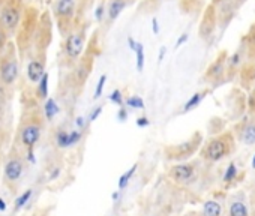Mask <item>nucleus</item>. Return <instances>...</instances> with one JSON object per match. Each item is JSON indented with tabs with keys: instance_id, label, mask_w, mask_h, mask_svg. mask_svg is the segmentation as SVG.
<instances>
[{
	"instance_id": "28",
	"label": "nucleus",
	"mask_w": 255,
	"mask_h": 216,
	"mask_svg": "<svg viewBox=\"0 0 255 216\" xmlns=\"http://www.w3.org/2000/svg\"><path fill=\"white\" fill-rule=\"evenodd\" d=\"M102 105H99V107H95L93 108V111L90 113V117H89V122H95L99 116H101V113H102Z\"/></svg>"
},
{
	"instance_id": "17",
	"label": "nucleus",
	"mask_w": 255,
	"mask_h": 216,
	"mask_svg": "<svg viewBox=\"0 0 255 216\" xmlns=\"http://www.w3.org/2000/svg\"><path fill=\"white\" fill-rule=\"evenodd\" d=\"M44 110H45V117L48 120H53L54 116L59 113V105L56 104V101L53 98H50V99L45 101V108Z\"/></svg>"
},
{
	"instance_id": "10",
	"label": "nucleus",
	"mask_w": 255,
	"mask_h": 216,
	"mask_svg": "<svg viewBox=\"0 0 255 216\" xmlns=\"http://www.w3.org/2000/svg\"><path fill=\"white\" fill-rule=\"evenodd\" d=\"M26 74H27V78H29L30 83L38 84L41 77L45 74V62H44V59H39V57L32 59L29 62V65H27Z\"/></svg>"
},
{
	"instance_id": "19",
	"label": "nucleus",
	"mask_w": 255,
	"mask_h": 216,
	"mask_svg": "<svg viewBox=\"0 0 255 216\" xmlns=\"http://www.w3.org/2000/svg\"><path fill=\"white\" fill-rule=\"evenodd\" d=\"M228 216H249V213H248L246 206L242 201H236L231 204Z\"/></svg>"
},
{
	"instance_id": "1",
	"label": "nucleus",
	"mask_w": 255,
	"mask_h": 216,
	"mask_svg": "<svg viewBox=\"0 0 255 216\" xmlns=\"http://www.w3.org/2000/svg\"><path fill=\"white\" fill-rule=\"evenodd\" d=\"M42 132V120L41 114L33 111L27 114L20 126V141L24 146L26 150H33L35 146L38 144Z\"/></svg>"
},
{
	"instance_id": "32",
	"label": "nucleus",
	"mask_w": 255,
	"mask_h": 216,
	"mask_svg": "<svg viewBox=\"0 0 255 216\" xmlns=\"http://www.w3.org/2000/svg\"><path fill=\"white\" fill-rule=\"evenodd\" d=\"M117 119L120 120V122H126L128 120V111H126V108H120L119 110V113H117Z\"/></svg>"
},
{
	"instance_id": "36",
	"label": "nucleus",
	"mask_w": 255,
	"mask_h": 216,
	"mask_svg": "<svg viewBox=\"0 0 255 216\" xmlns=\"http://www.w3.org/2000/svg\"><path fill=\"white\" fill-rule=\"evenodd\" d=\"M75 123H77V126L81 129V128H84V125H86V123H84V117H77V120H75Z\"/></svg>"
},
{
	"instance_id": "4",
	"label": "nucleus",
	"mask_w": 255,
	"mask_h": 216,
	"mask_svg": "<svg viewBox=\"0 0 255 216\" xmlns=\"http://www.w3.org/2000/svg\"><path fill=\"white\" fill-rule=\"evenodd\" d=\"M77 12V0H57L54 6V15L59 21L60 32L68 33Z\"/></svg>"
},
{
	"instance_id": "16",
	"label": "nucleus",
	"mask_w": 255,
	"mask_h": 216,
	"mask_svg": "<svg viewBox=\"0 0 255 216\" xmlns=\"http://www.w3.org/2000/svg\"><path fill=\"white\" fill-rule=\"evenodd\" d=\"M135 59H137V71L141 72L144 68V62H146V56H144V47L141 42H137V48H135Z\"/></svg>"
},
{
	"instance_id": "37",
	"label": "nucleus",
	"mask_w": 255,
	"mask_h": 216,
	"mask_svg": "<svg viewBox=\"0 0 255 216\" xmlns=\"http://www.w3.org/2000/svg\"><path fill=\"white\" fill-rule=\"evenodd\" d=\"M128 45H129V48H131L132 51H135V48H137V41H134L132 38H128Z\"/></svg>"
},
{
	"instance_id": "42",
	"label": "nucleus",
	"mask_w": 255,
	"mask_h": 216,
	"mask_svg": "<svg viewBox=\"0 0 255 216\" xmlns=\"http://www.w3.org/2000/svg\"><path fill=\"white\" fill-rule=\"evenodd\" d=\"M188 216H195V215H188Z\"/></svg>"
},
{
	"instance_id": "30",
	"label": "nucleus",
	"mask_w": 255,
	"mask_h": 216,
	"mask_svg": "<svg viewBox=\"0 0 255 216\" xmlns=\"http://www.w3.org/2000/svg\"><path fill=\"white\" fill-rule=\"evenodd\" d=\"M209 72L213 74V75H219V74L222 72V62H216V63L210 68Z\"/></svg>"
},
{
	"instance_id": "5",
	"label": "nucleus",
	"mask_w": 255,
	"mask_h": 216,
	"mask_svg": "<svg viewBox=\"0 0 255 216\" xmlns=\"http://www.w3.org/2000/svg\"><path fill=\"white\" fill-rule=\"evenodd\" d=\"M20 17H21V11H20L18 5L12 0L11 3H8L2 9V14H0V24L3 26V29L8 33L14 32L17 26L20 24Z\"/></svg>"
},
{
	"instance_id": "43",
	"label": "nucleus",
	"mask_w": 255,
	"mask_h": 216,
	"mask_svg": "<svg viewBox=\"0 0 255 216\" xmlns=\"http://www.w3.org/2000/svg\"><path fill=\"white\" fill-rule=\"evenodd\" d=\"M254 93H255V92H254Z\"/></svg>"
},
{
	"instance_id": "31",
	"label": "nucleus",
	"mask_w": 255,
	"mask_h": 216,
	"mask_svg": "<svg viewBox=\"0 0 255 216\" xmlns=\"http://www.w3.org/2000/svg\"><path fill=\"white\" fill-rule=\"evenodd\" d=\"M60 173H62V168H59V167H56L51 173H50V176H48V180H56L59 176H60Z\"/></svg>"
},
{
	"instance_id": "39",
	"label": "nucleus",
	"mask_w": 255,
	"mask_h": 216,
	"mask_svg": "<svg viewBox=\"0 0 255 216\" xmlns=\"http://www.w3.org/2000/svg\"><path fill=\"white\" fill-rule=\"evenodd\" d=\"M5 210H6V203L2 197H0V212H5Z\"/></svg>"
},
{
	"instance_id": "18",
	"label": "nucleus",
	"mask_w": 255,
	"mask_h": 216,
	"mask_svg": "<svg viewBox=\"0 0 255 216\" xmlns=\"http://www.w3.org/2000/svg\"><path fill=\"white\" fill-rule=\"evenodd\" d=\"M204 95H206V92H201V93H195V95H192V96L189 98V101L185 104L183 111H191V110H194L195 107L200 105V102L203 101Z\"/></svg>"
},
{
	"instance_id": "9",
	"label": "nucleus",
	"mask_w": 255,
	"mask_h": 216,
	"mask_svg": "<svg viewBox=\"0 0 255 216\" xmlns=\"http://www.w3.org/2000/svg\"><path fill=\"white\" fill-rule=\"evenodd\" d=\"M168 176L171 180H174L176 183H188L194 179L195 176V165L194 164H179L171 167V170L168 171Z\"/></svg>"
},
{
	"instance_id": "35",
	"label": "nucleus",
	"mask_w": 255,
	"mask_h": 216,
	"mask_svg": "<svg viewBox=\"0 0 255 216\" xmlns=\"http://www.w3.org/2000/svg\"><path fill=\"white\" fill-rule=\"evenodd\" d=\"M186 41H188V33H183V35L177 39V42H176V48H179L180 45H183Z\"/></svg>"
},
{
	"instance_id": "11",
	"label": "nucleus",
	"mask_w": 255,
	"mask_h": 216,
	"mask_svg": "<svg viewBox=\"0 0 255 216\" xmlns=\"http://www.w3.org/2000/svg\"><path fill=\"white\" fill-rule=\"evenodd\" d=\"M125 6H126V0H111L108 5V9H107L108 20L110 21L117 20V17L123 12Z\"/></svg>"
},
{
	"instance_id": "12",
	"label": "nucleus",
	"mask_w": 255,
	"mask_h": 216,
	"mask_svg": "<svg viewBox=\"0 0 255 216\" xmlns=\"http://www.w3.org/2000/svg\"><path fill=\"white\" fill-rule=\"evenodd\" d=\"M222 207L218 201L209 200L203 206V216H221Z\"/></svg>"
},
{
	"instance_id": "27",
	"label": "nucleus",
	"mask_w": 255,
	"mask_h": 216,
	"mask_svg": "<svg viewBox=\"0 0 255 216\" xmlns=\"http://www.w3.org/2000/svg\"><path fill=\"white\" fill-rule=\"evenodd\" d=\"M68 135H69V146H75V144H78V143H80V140L83 138V134H81L78 129L68 132Z\"/></svg>"
},
{
	"instance_id": "21",
	"label": "nucleus",
	"mask_w": 255,
	"mask_h": 216,
	"mask_svg": "<svg viewBox=\"0 0 255 216\" xmlns=\"http://www.w3.org/2000/svg\"><path fill=\"white\" fill-rule=\"evenodd\" d=\"M125 104L129 108H137V110H144V101L141 99L140 96H131L125 101Z\"/></svg>"
},
{
	"instance_id": "29",
	"label": "nucleus",
	"mask_w": 255,
	"mask_h": 216,
	"mask_svg": "<svg viewBox=\"0 0 255 216\" xmlns=\"http://www.w3.org/2000/svg\"><path fill=\"white\" fill-rule=\"evenodd\" d=\"M149 125H150V122H149V119H147L146 116L137 119V126H138V128H146V126H149Z\"/></svg>"
},
{
	"instance_id": "15",
	"label": "nucleus",
	"mask_w": 255,
	"mask_h": 216,
	"mask_svg": "<svg viewBox=\"0 0 255 216\" xmlns=\"http://www.w3.org/2000/svg\"><path fill=\"white\" fill-rule=\"evenodd\" d=\"M137 168H138V164H134L128 171H125V173L119 177V189H120V191H123V189L128 186V185H129V182H131L132 176L135 174Z\"/></svg>"
},
{
	"instance_id": "34",
	"label": "nucleus",
	"mask_w": 255,
	"mask_h": 216,
	"mask_svg": "<svg viewBox=\"0 0 255 216\" xmlns=\"http://www.w3.org/2000/svg\"><path fill=\"white\" fill-rule=\"evenodd\" d=\"M102 15H104V5H99L96 8V11H95V17H96L98 21H101L102 20Z\"/></svg>"
},
{
	"instance_id": "24",
	"label": "nucleus",
	"mask_w": 255,
	"mask_h": 216,
	"mask_svg": "<svg viewBox=\"0 0 255 216\" xmlns=\"http://www.w3.org/2000/svg\"><path fill=\"white\" fill-rule=\"evenodd\" d=\"M105 83H107V75H101L99 77V81L96 84V89H95V93H93V99H99L102 96V92H104V87H105Z\"/></svg>"
},
{
	"instance_id": "13",
	"label": "nucleus",
	"mask_w": 255,
	"mask_h": 216,
	"mask_svg": "<svg viewBox=\"0 0 255 216\" xmlns=\"http://www.w3.org/2000/svg\"><path fill=\"white\" fill-rule=\"evenodd\" d=\"M240 137L245 144H248V146L255 144V123H248V125L243 128Z\"/></svg>"
},
{
	"instance_id": "20",
	"label": "nucleus",
	"mask_w": 255,
	"mask_h": 216,
	"mask_svg": "<svg viewBox=\"0 0 255 216\" xmlns=\"http://www.w3.org/2000/svg\"><path fill=\"white\" fill-rule=\"evenodd\" d=\"M32 195H33V189H27L20 197H17V200H15V210L23 209L27 203H29V200L32 198Z\"/></svg>"
},
{
	"instance_id": "38",
	"label": "nucleus",
	"mask_w": 255,
	"mask_h": 216,
	"mask_svg": "<svg viewBox=\"0 0 255 216\" xmlns=\"http://www.w3.org/2000/svg\"><path fill=\"white\" fill-rule=\"evenodd\" d=\"M165 47H162L161 48V51H159V57H158V62H159V63H161V62H162V59H164V56H165Z\"/></svg>"
},
{
	"instance_id": "25",
	"label": "nucleus",
	"mask_w": 255,
	"mask_h": 216,
	"mask_svg": "<svg viewBox=\"0 0 255 216\" xmlns=\"http://www.w3.org/2000/svg\"><path fill=\"white\" fill-rule=\"evenodd\" d=\"M6 45H8V32L3 29V26L0 24V54L5 51Z\"/></svg>"
},
{
	"instance_id": "8",
	"label": "nucleus",
	"mask_w": 255,
	"mask_h": 216,
	"mask_svg": "<svg viewBox=\"0 0 255 216\" xmlns=\"http://www.w3.org/2000/svg\"><path fill=\"white\" fill-rule=\"evenodd\" d=\"M201 141V137L200 135H195V138L189 140L188 143H183L180 146H174V147H168L165 152L170 159H182V158H188L189 155L197 150L198 147V143Z\"/></svg>"
},
{
	"instance_id": "33",
	"label": "nucleus",
	"mask_w": 255,
	"mask_h": 216,
	"mask_svg": "<svg viewBox=\"0 0 255 216\" xmlns=\"http://www.w3.org/2000/svg\"><path fill=\"white\" fill-rule=\"evenodd\" d=\"M152 32H153V35H158L159 33V23H158V18L156 17L152 18Z\"/></svg>"
},
{
	"instance_id": "40",
	"label": "nucleus",
	"mask_w": 255,
	"mask_h": 216,
	"mask_svg": "<svg viewBox=\"0 0 255 216\" xmlns=\"http://www.w3.org/2000/svg\"><path fill=\"white\" fill-rule=\"evenodd\" d=\"M120 197H122V192H114V194H113V197H111V198H113V201H117Z\"/></svg>"
},
{
	"instance_id": "6",
	"label": "nucleus",
	"mask_w": 255,
	"mask_h": 216,
	"mask_svg": "<svg viewBox=\"0 0 255 216\" xmlns=\"http://www.w3.org/2000/svg\"><path fill=\"white\" fill-rule=\"evenodd\" d=\"M23 173H24V162H23V159L20 156H17V155L11 156L6 161L5 168H3V179H5V182L11 183V185L18 183L21 176H23Z\"/></svg>"
},
{
	"instance_id": "26",
	"label": "nucleus",
	"mask_w": 255,
	"mask_h": 216,
	"mask_svg": "<svg viewBox=\"0 0 255 216\" xmlns=\"http://www.w3.org/2000/svg\"><path fill=\"white\" fill-rule=\"evenodd\" d=\"M236 174H237V168H236V164H230L228 168H227L225 174H224V180L225 182H231L236 179Z\"/></svg>"
},
{
	"instance_id": "2",
	"label": "nucleus",
	"mask_w": 255,
	"mask_h": 216,
	"mask_svg": "<svg viewBox=\"0 0 255 216\" xmlns=\"http://www.w3.org/2000/svg\"><path fill=\"white\" fill-rule=\"evenodd\" d=\"M0 83L5 87H11L15 84L18 78V60L15 57V47L6 45L5 51L0 54Z\"/></svg>"
},
{
	"instance_id": "7",
	"label": "nucleus",
	"mask_w": 255,
	"mask_h": 216,
	"mask_svg": "<svg viewBox=\"0 0 255 216\" xmlns=\"http://www.w3.org/2000/svg\"><path fill=\"white\" fill-rule=\"evenodd\" d=\"M84 48V32H71L65 41V54L69 60H75L80 57Z\"/></svg>"
},
{
	"instance_id": "41",
	"label": "nucleus",
	"mask_w": 255,
	"mask_h": 216,
	"mask_svg": "<svg viewBox=\"0 0 255 216\" xmlns=\"http://www.w3.org/2000/svg\"><path fill=\"white\" fill-rule=\"evenodd\" d=\"M252 168H255V156H254V161H252Z\"/></svg>"
},
{
	"instance_id": "22",
	"label": "nucleus",
	"mask_w": 255,
	"mask_h": 216,
	"mask_svg": "<svg viewBox=\"0 0 255 216\" xmlns=\"http://www.w3.org/2000/svg\"><path fill=\"white\" fill-rule=\"evenodd\" d=\"M56 144H57L59 147H62V149L71 147L69 146V135H68V132H65V131L57 132V135H56Z\"/></svg>"
},
{
	"instance_id": "23",
	"label": "nucleus",
	"mask_w": 255,
	"mask_h": 216,
	"mask_svg": "<svg viewBox=\"0 0 255 216\" xmlns=\"http://www.w3.org/2000/svg\"><path fill=\"white\" fill-rule=\"evenodd\" d=\"M108 99H110V102L111 104H114V105H119V107H122L123 105V98H122V92L119 90V89H116V90H113L111 92V95L108 96Z\"/></svg>"
},
{
	"instance_id": "14",
	"label": "nucleus",
	"mask_w": 255,
	"mask_h": 216,
	"mask_svg": "<svg viewBox=\"0 0 255 216\" xmlns=\"http://www.w3.org/2000/svg\"><path fill=\"white\" fill-rule=\"evenodd\" d=\"M48 80H50L48 72H45V74L41 77V80L38 81L36 95H38L39 99H47V98H48Z\"/></svg>"
},
{
	"instance_id": "3",
	"label": "nucleus",
	"mask_w": 255,
	"mask_h": 216,
	"mask_svg": "<svg viewBox=\"0 0 255 216\" xmlns=\"http://www.w3.org/2000/svg\"><path fill=\"white\" fill-rule=\"evenodd\" d=\"M233 149V138L230 134L221 135L218 138L210 140L203 149V158L210 162H218L225 158Z\"/></svg>"
}]
</instances>
